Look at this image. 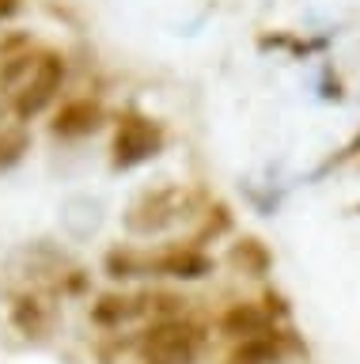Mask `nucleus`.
<instances>
[{
	"instance_id": "11",
	"label": "nucleus",
	"mask_w": 360,
	"mask_h": 364,
	"mask_svg": "<svg viewBox=\"0 0 360 364\" xmlns=\"http://www.w3.org/2000/svg\"><path fill=\"white\" fill-rule=\"evenodd\" d=\"M35 61H38V53L27 50V46L16 53H8V57H0V91H4V95H16V91L23 87V80L31 76Z\"/></svg>"
},
{
	"instance_id": "2",
	"label": "nucleus",
	"mask_w": 360,
	"mask_h": 364,
	"mask_svg": "<svg viewBox=\"0 0 360 364\" xmlns=\"http://www.w3.org/2000/svg\"><path fill=\"white\" fill-rule=\"evenodd\" d=\"M160 148H163V129L152 118L121 114L114 125V141H110V164H114V171H133L160 156Z\"/></svg>"
},
{
	"instance_id": "15",
	"label": "nucleus",
	"mask_w": 360,
	"mask_h": 364,
	"mask_svg": "<svg viewBox=\"0 0 360 364\" xmlns=\"http://www.w3.org/2000/svg\"><path fill=\"white\" fill-rule=\"evenodd\" d=\"M228 228H231L228 205H212V209L205 213V224H201V232L194 235V247H197V243H209V239H217V235H224Z\"/></svg>"
},
{
	"instance_id": "12",
	"label": "nucleus",
	"mask_w": 360,
	"mask_h": 364,
	"mask_svg": "<svg viewBox=\"0 0 360 364\" xmlns=\"http://www.w3.org/2000/svg\"><path fill=\"white\" fill-rule=\"evenodd\" d=\"M12 323L23 330L27 338H42L50 330V311L42 300H35V296H19L16 307H12Z\"/></svg>"
},
{
	"instance_id": "14",
	"label": "nucleus",
	"mask_w": 360,
	"mask_h": 364,
	"mask_svg": "<svg viewBox=\"0 0 360 364\" xmlns=\"http://www.w3.org/2000/svg\"><path fill=\"white\" fill-rule=\"evenodd\" d=\"M31 152V136L23 129H0V171H12Z\"/></svg>"
},
{
	"instance_id": "13",
	"label": "nucleus",
	"mask_w": 360,
	"mask_h": 364,
	"mask_svg": "<svg viewBox=\"0 0 360 364\" xmlns=\"http://www.w3.org/2000/svg\"><path fill=\"white\" fill-rule=\"evenodd\" d=\"M103 269H107V277H114V281L141 277V273H148V255L129 250V247H114V250H107Z\"/></svg>"
},
{
	"instance_id": "16",
	"label": "nucleus",
	"mask_w": 360,
	"mask_h": 364,
	"mask_svg": "<svg viewBox=\"0 0 360 364\" xmlns=\"http://www.w3.org/2000/svg\"><path fill=\"white\" fill-rule=\"evenodd\" d=\"M19 4H23V0H0V23H8L19 11Z\"/></svg>"
},
{
	"instance_id": "1",
	"label": "nucleus",
	"mask_w": 360,
	"mask_h": 364,
	"mask_svg": "<svg viewBox=\"0 0 360 364\" xmlns=\"http://www.w3.org/2000/svg\"><path fill=\"white\" fill-rule=\"evenodd\" d=\"M197 349H201V330L186 323L182 315L152 318V326L137 338L141 364H194Z\"/></svg>"
},
{
	"instance_id": "10",
	"label": "nucleus",
	"mask_w": 360,
	"mask_h": 364,
	"mask_svg": "<svg viewBox=\"0 0 360 364\" xmlns=\"http://www.w3.org/2000/svg\"><path fill=\"white\" fill-rule=\"evenodd\" d=\"M228 262L239 273H246V277H262V273H269V250H266V243H258V239H239L231 250H228Z\"/></svg>"
},
{
	"instance_id": "6",
	"label": "nucleus",
	"mask_w": 360,
	"mask_h": 364,
	"mask_svg": "<svg viewBox=\"0 0 360 364\" xmlns=\"http://www.w3.org/2000/svg\"><path fill=\"white\" fill-rule=\"evenodd\" d=\"M103 122H107V114L95 99H69L53 114L50 133L61 136V141H80V136H92L95 129H103Z\"/></svg>"
},
{
	"instance_id": "8",
	"label": "nucleus",
	"mask_w": 360,
	"mask_h": 364,
	"mask_svg": "<svg viewBox=\"0 0 360 364\" xmlns=\"http://www.w3.org/2000/svg\"><path fill=\"white\" fill-rule=\"evenodd\" d=\"M144 315V296H121V292H103L92 304V323L103 330H118L121 323Z\"/></svg>"
},
{
	"instance_id": "7",
	"label": "nucleus",
	"mask_w": 360,
	"mask_h": 364,
	"mask_svg": "<svg viewBox=\"0 0 360 364\" xmlns=\"http://www.w3.org/2000/svg\"><path fill=\"white\" fill-rule=\"evenodd\" d=\"M220 334H228L231 341H246V338L273 334V315H269L262 304L239 300V304H231L228 311L220 315Z\"/></svg>"
},
{
	"instance_id": "3",
	"label": "nucleus",
	"mask_w": 360,
	"mask_h": 364,
	"mask_svg": "<svg viewBox=\"0 0 360 364\" xmlns=\"http://www.w3.org/2000/svg\"><path fill=\"white\" fill-rule=\"evenodd\" d=\"M61 84H65V57L38 53V61H35V68H31V76L23 80V87L12 95V114L19 122L38 118V114L58 99Z\"/></svg>"
},
{
	"instance_id": "4",
	"label": "nucleus",
	"mask_w": 360,
	"mask_h": 364,
	"mask_svg": "<svg viewBox=\"0 0 360 364\" xmlns=\"http://www.w3.org/2000/svg\"><path fill=\"white\" fill-rule=\"evenodd\" d=\"M186 205H190V193L182 186L148 190L129 205L126 228L133 235H156V232H163V228H171L178 216H186Z\"/></svg>"
},
{
	"instance_id": "9",
	"label": "nucleus",
	"mask_w": 360,
	"mask_h": 364,
	"mask_svg": "<svg viewBox=\"0 0 360 364\" xmlns=\"http://www.w3.org/2000/svg\"><path fill=\"white\" fill-rule=\"evenodd\" d=\"M280 360V334H262V338H246L235 346L228 364H277Z\"/></svg>"
},
{
	"instance_id": "5",
	"label": "nucleus",
	"mask_w": 360,
	"mask_h": 364,
	"mask_svg": "<svg viewBox=\"0 0 360 364\" xmlns=\"http://www.w3.org/2000/svg\"><path fill=\"white\" fill-rule=\"evenodd\" d=\"M148 273H160L171 281H201L212 273V258L201 247H167L156 258L148 255Z\"/></svg>"
}]
</instances>
